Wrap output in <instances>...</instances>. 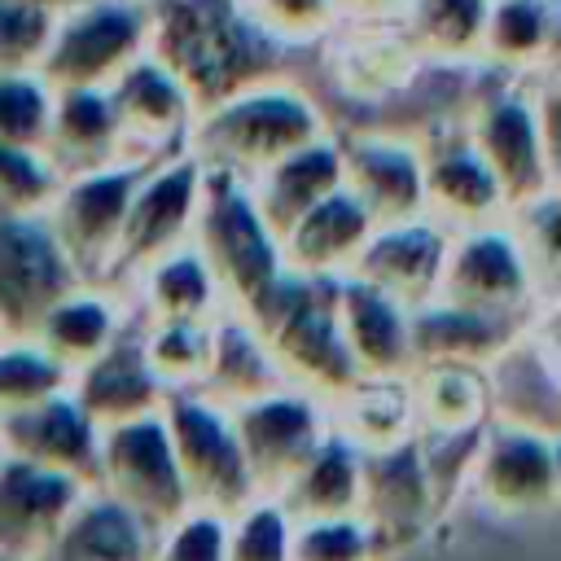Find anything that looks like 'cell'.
Instances as JSON below:
<instances>
[{
    "instance_id": "cell-1",
    "label": "cell",
    "mask_w": 561,
    "mask_h": 561,
    "mask_svg": "<svg viewBox=\"0 0 561 561\" xmlns=\"http://www.w3.org/2000/svg\"><path fill=\"white\" fill-rule=\"evenodd\" d=\"M145 53L180 79L197 114L259 79L289 75V53L259 31L241 0H145Z\"/></svg>"
},
{
    "instance_id": "cell-2",
    "label": "cell",
    "mask_w": 561,
    "mask_h": 561,
    "mask_svg": "<svg viewBox=\"0 0 561 561\" xmlns=\"http://www.w3.org/2000/svg\"><path fill=\"white\" fill-rule=\"evenodd\" d=\"M552 70L500 75L473 66L460 123L469 145L500 180L508 206L557 188V123H552Z\"/></svg>"
},
{
    "instance_id": "cell-3",
    "label": "cell",
    "mask_w": 561,
    "mask_h": 561,
    "mask_svg": "<svg viewBox=\"0 0 561 561\" xmlns=\"http://www.w3.org/2000/svg\"><path fill=\"white\" fill-rule=\"evenodd\" d=\"M324 131H333V123L316 92L294 75H272L202 110L184 136V149L202 167L254 180L263 167Z\"/></svg>"
},
{
    "instance_id": "cell-4",
    "label": "cell",
    "mask_w": 561,
    "mask_h": 561,
    "mask_svg": "<svg viewBox=\"0 0 561 561\" xmlns=\"http://www.w3.org/2000/svg\"><path fill=\"white\" fill-rule=\"evenodd\" d=\"M245 316L263 329L289 386H302L333 403L359 381L333 311V280H307L280 272V280Z\"/></svg>"
},
{
    "instance_id": "cell-5",
    "label": "cell",
    "mask_w": 561,
    "mask_h": 561,
    "mask_svg": "<svg viewBox=\"0 0 561 561\" xmlns=\"http://www.w3.org/2000/svg\"><path fill=\"white\" fill-rule=\"evenodd\" d=\"M202 259L210 263L219 294L228 307L250 311L285 272L280 259V232L267 224V215L254 202V188L245 175L206 167L193 237Z\"/></svg>"
},
{
    "instance_id": "cell-6",
    "label": "cell",
    "mask_w": 561,
    "mask_h": 561,
    "mask_svg": "<svg viewBox=\"0 0 561 561\" xmlns=\"http://www.w3.org/2000/svg\"><path fill=\"white\" fill-rule=\"evenodd\" d=\"M438 298L473 307V311H491V316L517 320V324L530 320L535 311L557 307V298H548L539 289V276L526 263L504 215L486 219V224L451 228L443 276H438Z\"/></svg>"
},
{
    "instance_id": "cell-7",
    "label": "cell",
    "mask_w": 561,
    "mask_h": 561,
    "mask_svg": "<svg viewBox=\"0 0 561 561\" xmlns=\"http://www.w3.org/2000/svg\"><path fill=\"white\" fill-rule=\"evenodd\" d=\"M465 495H473L495 517H548L561 500L557 430L491 416L478 434Z\"/></svg>"
},
{
    "instance_id": "cell-8",
    "label": "cell",
    "mask_w": 561,
    "mask_h": 561,
    "mask_svg": "<svg viewBox=\"0 0 561 561\" xmlns=\"http://www.w3.org/2000/svg\"><path fill=\"white\" fill-rule=\"evenodd\" d=\"M158 412L167 421L171 451L193 504L232 513L254 495V478L245 469V451L228 403L210 399L206 390H171Z\"/></svg>"
},
{
    "instance_id": "cell-9",
    "label": "cell",
    "mask_w": 561,
    "mask_h": 561,
    "mask_svg": "<svg viewBox=\"0 0 561 561\" xmlns=\"http://www.w3.org/2000/svg\"><path fill=\"white\" fill-rule=\"evenodd\" d=\"M145 0H79L53 22L35 75L61 88H105L123 66L145 53Z\"/></svg>"
},
{
    "instance_id": "cell-10",
    "label": "cell",
    "mask_w": 561,
    "mask_h": 561,
    "mask_svg": "<svg viewBox=\"0 0 561 561\" xmlns=\"http://www.w3.org/2000/svg\"><path fill=\"white\" fill-rule=\"evenodd\" d=\"M202 184H206V167L188 153L175 149L167 158H153L127 202V219L114 245V263L105 280H127L136 267H145L149 259H158L171 245H184L193 237V219H197V202H202Z\"/></svg>"
},
{
    "instance_id": "cell-11",
    "label": "cell",
    "mask_w": 561,
    "mask_h": 561,
    "mask_svg": "<svg viewBox=\"0 0 561 561\" xmlns=\"http://www.w3.org/2000/svg\"><path fill=\"white\" fill-rule=\"evenodd\" d=\"M92 486L118 495L123 504H131L153 526H167L171 517H180L193 504L188 486L180 478L162 412H145V416H131V421L101 430Z\"/></svg>"
},
{
    "instance_id": "cell-12",
    "label": "cell",
    "mask_w": 561,
    "mask_h": 561,
    "mask_svg": "<svg viewBox=\"0 0 561 561\" xmlns=\"http://www.w3.org/2000/svg\"><path fill=\"white\" fill-rule=\"evenodd\" d=\"M145 167L149 162H140V158H118L96 171L61 175L53 202L44 206L53 232L61 237V245L75 259V267L83 272V280L110 276L114 245H118V232L127 219V202H131V188Z\"/></svg>"
},
{
    "instance_id": "cell-13",
    "label": "cell",
    "mask_w": 561,
    "mask_h": 561,
    "mask_svg": "<svg viewBox=\"0 0 561 561\" xmlns=\"http://www.w3.org/2000/svg\"><path fill=\"white\" fill-rule=\"evenodd\" d=\"M79 280L83 272L66 254L44 210L0 215V329L9 337H26L48 302Z\"/></svg>"
},
{
    "instance_id": "cell-14",
    "label": "cell",
    "mask_w": 561,
    "mask_h": 561,
    "mask_svg": "<svg viewBox=\"0 0 561 561\" xmlns=\"http://www.w3.org/2000/svg\"><path fill=\"white\" fill-rule=\"evenodd\" d=\"M232 421H237V438H241L254 491H272V495L333 434L329 399H320L302 386H289V381L259 399L237 403Z\"/></svg>"
},
{
    "instance_id": "cell-15",
    "label": "cell",
    "mask_w": 561,
    "mask_h": 561,
    "mask_svg": "<svg viewBox=\"0 0 561 561\" xmlns=\"http://www.w3.org/2000/svg\"><path fill=\"white\" fill-rule=\"evenodd\" d=\"M421 145V193H425V215H434L447 228H469L500 219L508 210V197L482 153L469 145L460 110L438 114L421 123L416 131Z\"/></svg>"
},
{
    "instance_id": "cell-16",
    "label": "cell",
    "mask_w": 561,
    "mask_h": 561,
    "mask_svg": "<svg viewBox=\"0 0 561 561\" xmlns=\"http://www.w3.org/2000/svg\"><path fill=\"white\" fill-rule=\"evenodd\" d=\"M486 408L495 421L561 425V368H557V307L535 311L486 364Z\"/></svg>"
},
{
    "instance_id": "cell-17",
    "label": "cell",
    "mask_w": 561,
    "mask_h": 561,
    "mask_svg": "<svg viewBox=\"0 0 561 561\" xmlns=\"http://www.w3.org/2000/svg\"><path fill=\"white\" fill-rule=\"evenodd\" d=\"M359 517L377 530L390 561L443 526L416 438L386 451H359Z\"/></svg>"
},
{
    "instance_id": "cell-18",
    "label": "cell",
    "mask_w": 561,
    "mask_h": 561,
    "mask_svg": "<svg viewBox=\"0 0 561 561\" xmlns=\"http://www.w3.org/2000/svg\"><path fill=\"white\" fill-rule=\"evenodd\" d=\"M337 149H342V184L373 215V224H390L425 210L421 145L412 131L351 127V131H337Z\"/></svg>"
},
{
    "instance_id": "cell-19",
    "label": "cell",
    "mask_w": 561,
    "mask_h": 561,
    "mask_svg": "<svg viewBox=\"0 0 561 561\" xmlns=\"http://www.w3.org/2000/svg\"><path fill=\"white\" fill-rule=\"evenodd\" d=\"M105 92H110L127 158L153 162V158L184 149V136H188L197 110H193L188 92L180 88V79L158 57L140 53L131 66H123L105 83Z\"/></svg>"
},
{
    "instance_id": "cell-20",
    "label": "cell",
    "mask_w": 561,
    "mask_h": 561,
    "mask_svg": "<svg viewBox=\"0 0 561 561\" xmlns=\"http://www.w3.org/2000/svg\"><path fill=\"white\" fill-rule=\"evenodd\" d=\"M92 482L0 451V552L39 561Z\"/></svg>"
},
{
    "instance_id": "cell-21",
    "label": "cell",
    "mask_w": 561,
    "mask_h": 561,
    "mask_svg": "<svg viewBox=\"0 0 561 561\" xmlns=\"http://www.w3.org/2000/svg\"><path fill=\"white\" fill-rule=\"evenodd\" d=\"M333 311L359 377H408L416 368L408 302L346 272L333 280Z\"/></svg>"
},
{
    "instance_id": "cell-22",
    "label": "cell",
    "mask_w": 561,
    "mask_h": 561,
    "mask_svg": "<svg viewBox=\"0 0 561 561\" xmlns=\"http://www.w3.org/2000/svg\"><path fill=\"white\" fill-rule=\"evenodd\" d=\"M447 241H451V228L438 224L425 210L408 215V219H390V224L373 228V237L364 241V250H359L351 272L373 280L377 289L394 294L399 302L421 307V302H430L438 294Z\"/></svg>"
},
{
    "instance_id": "cell-23",
    "label": "cell",
    "mask_w": 561,
    "mask_h": 561,
    "mask_svg": "<svg viewBox=\"0 0 561 561\" xmlns=\"http://www.w3.org/2000/svg\"><path fill=\"white\" fill-rule=\"evenodd\" d=\"M96 447H101V425L79 408V399L66 390L4 412L0 416V451L22 456L48 469H61L79 482H96Z\"/></svg>"
},
{
    "instance_id": "cell-24",
    "label": "cell",
    "mask_w": 561,
    "mask_h": 561,
    "mask_svg": "<svg viewBox=\"0 0 561 561\" xmlns=\"http://www.w3.org/2000/svg\"><path fill=\"white\" fill-rule=\"evenodd\" d=\"M131 324H136V311L118 280H79L61 298L48 302V311L35 320L31 337L66 373H75L79 364H88L105 346H114Z\"/></svg>"
},
{
    "instance_id": "cell-25",
    "label": "cell",
    "mask_w": 561,
    "mask_h": 561,
    "mask_svg": "<svg viewBox=\"0 0 561 561\" xmlns=\"http://www.w3.org/2000/svg\"><path fill=\"white\" fill-rule=\"evenodd\" d=\"M373 215L355 202V193L342 184L316 206H307L298 219L280 228V259L285 272L307 280H337L355 267L364 241L373 237Z\"/></svg>"
},
{
    "instance_id": "cell-26",
    "label": "cell",
    "mask_w": 561,
    "mask_h": 561,
    "mask_svg": "<svg viewBox=\"0 0 561 561\" xmlns=\"http://www.w3.org/2000/svg\"><path fill=\"white\" fill-rule=\"evenodd\" d=\"M158 526L118 495L88 486L39 561H153Z\"/></svg>"
},
{
    "instance_id": "cell-27",
    "label": "cell",
    "mask_w": 561,
    "mask_h": 561,
    "mask_svg": "<svg viewBox=\"0 0 561 561\" xmlns=\"http://www.w3.org/2000/svg\"><path fill=\"white\" fill-rule=\"evenodd\" d=\"M136 320H210L228 302L202 250L193 241L162 250L123 280Z\"/></svg>"
},
{
    "instance_id": "cell-28",
    "label": "cell",
    "mask_w": 561,
    "mask_h": 561,
    "mask_svg": "<svg viewBox=\"0 0 561 561\" xmlns=\"http://www.w3.org/2000/svg\"><path fill=\"white\" fill-rule=\"evenodd\" d=\"M70 394L79 399V408L101 430L131 421V416H145V412H158L167 399V390L158 386V377L149 373V364L140 355L136 324L114 346H105L96 359H88L70 373Z\"/></svg>"
},
{
    "instance_id": "cell-29",
    "label": "cell",
    "mask_w": 561,
    "mask_h": 561,
    "mask_svg": "<svg viewBox=\"0 0 561 561\" xmlns=\"http://www.w3.org/2000/svg\"><path fill=\"white\" fill-rule=\"evenodd\" d=\"M44 158L53 162L57 175L96 171L105 162L127 158L123 131H118V118H114V105H110L105 88H61V92H53Z\"/></svg>"
},
{
    "instance_id": "cell-30",
    "label": "cell",
    "mask_w": 561,
    "mask_h": 561,
    "mask_svg": "<svg viewBox=\"0 0 561 561\" xmlns=\"http://www.w3.org/2000/svg\"><path fill=\"white\" fill-rule=\"evenodd\" d=\"M276 386H285V373H280L263 329L245 311L224 307L210 320V359H206L202 390L210 399L237 408V403L259 399V394H267Z\"/></svg>"
},
{
    "instance_id": "cell-31",
    "label": "cell",
    "mask_w": 561,
    "mask_h": 561,
    "mask_svg": "<svg viewBox=\"0 0 561 561\" xmlns=\"http://www.w3.org/2000/svg\"><path fill=\"white\" fill-rule=\"evenodd\" d=\"M526 324V320H522ZM517 320H500L491 311H473L447 298H430L412 307V355L416 364H469L482 368L517 329Z\"/></svg>"
},
{
    "instance_id": "cell-32",
    "label": "cell",
    "mask_w": 561,
    "mask_h": 561,
    "mask_svg": "<svg viewBox=\"0 0 561 561\" xmlns=\"http://www.w3.org/2000/svg\"><path fill=\"white\" fill-rule=\"evenodd\" d=\"M254 202L267 215V224L280 232L289 219H298L307 206H316L320 197H329L333 188H342V149H337V131H324L298 149H289L285 158H276L272 167H263L254 180Z\"/></svg>"
},
{
    "instance_id": "cell-33",
    "label": "cell",
    "mask_w": 561,
    "mask_h": 561,
    "mask_svg": "<svg viewBox=\"0 0 561 561\" xmlns=\"http://www.w3.org/2000/svg\"><path fill=\"white\" fill-rule=\"evenodd\" d=\"M557 53V0H486L478 66L500 75L552 70Z\"/></svg>"
},
{
    "instance_id": "cell-34",
    "label": "cell",
    "mask_w": 561,
    "mask_h": 561,
    "mask_svg": "<svg viewBox=\"0 0 561 561\" xmlns=\"http://www.w3.org/2000/svg\"><path fill=\"white\" fill-rule=\"evenodd\" d=\"M416 434H469L491 421L486 377L469 364H416L408 377Z\"/></svg>"
},
{
    "instance_id": "cell-35",
    "label": "cell",
    "mask_w": 561,
    "mask_h": 561,
    "mask_svg": "<svg viewBox=\"0 0 561 561\" xmlns=\"http://www.w3.org/2000/svg\"><path fill=\"white\" fill-rule=\"evenodd\" d=\"M329 416L333 434L346 438L355 451H386L416 434L403 377H359L346 394L329 403Z\"/></svg>"
},
{
    "instance_id": "cell-36",
    "label": "cell",
    "mask_w": 561,
    "mask_h": 561,
    "mask_svg": "<svg viewBox=\"0 0 561 561\" xmlns=\"http://www.w3.org/2000/svg\"><path fill=\"white\" fill-rule=\"evenodd\" d=\"M394 22L421 61L478 66L486 0H403Z\"/></svg>"
},
{
    "instance_id": "cell-37",
    "label": "cell",
    "mask_w": 561,
    "mask_h": 561,
    "mask_svg": "<svg viewBox=\"0 0 561 561\" xmlns=\"http://www.w3.org/2000/svg\"><path fill=\"white\" fill-rule=\"evenodd\" d=\"M280 504L302 522V517H337V513H359V451L329 434L285 482H280Z\"/></svg>"
},
{
    "instance_id": "cell-38",
    "label": "cell",
    "mask_w": 561,
    "mask_h": 561,
    "mask_svg": "<svg viewBox=\"0 0 561 561\" xmlns=\"http://www.w3.org/2000/svg\"><path fill=\"white\" fill-rule=\"evenodd\" d=\"M210 320H136L140 355L167 394L202 390L210 359Z\"/></svg>"
},
{
    "instance_id": "cell-39",
    "label": "cell",
    "mask_w": 561,
    "mask_h": 561,
    "mask_svg": "<svg viewBox=\"0 0 561 561\" xmlns=\"http://www.w3.org/2000/svg\"><path fill=\"white\" fill-rule=\"evenodd\" d=\"M294 513L272 491H254L228 513V561H289Z\"/></svg>"
},
{
    "instance_id": "cell-40",
    "label": "cell",
    "mask_w": 561,
    "mask_h": 561,
    "mask_svg": "<svg viewBox=\"0 0 561 561\" xmlns=\"http://www.w3.org/2000/svg\"><path fill=\"white\" fill-rule=\"evenodd\" d=\"M66 386H70V373L31 333L0 342V416L31 408V403H39Z\"/></svg>"
},
{
    "instance_id": "cell-41",
    "label": "cell",
    "mask_w": 561,
    "mask_h": 561,
    "mask_svg": "<svg viewBox=\"0 0 561 561\" xmlns=\"http://www.w3.org/2000/svg\"><path fill=\"white\" fill-rule=\"evenodd\" d=\"M289 561H390L377 530L359 513L337 517H294Z\"/></svg>"
},
{
    "instance_id": "cell-42",
    "label": "cell",
    "mask_w": 561,
    "mask_h": 561,
    "mask_svg": "<svg viewBox=\"0 0 561 561\" xmlns=\"http://www.w3.org/2000/svg\"><path fill=\"white\" fill-rule=\"evenodd\" d=\"M504 224L513 228L526 263L539 276V289L557 298V272H561V193H539L504 210Z\"/></svg>"
},
{
    "instance_id": "cell-43",
    "label": "cell",
    "mask_w": 561,
    "mask_h": 561,
    "mask_svg": "<svg viewBox=\"0 0 561 561\" xmlns=\"http://www.w3.org/2000/svg\"><path fill=\"white\" fill-rule=\"evenodd\" d=\"M241 4L259 22V31L276 39L285 53L324 44L342 26L337 0H241Z\"/></svg>"
},
{
    "instance_id": "cell-44",
    "label": "cell",
    "mask_w": 561,
    "mask_h": 561,
    "mask_svg": "<svg viewBox=\"0 0 561 561\" xmlns=\"http://www.w3.org/2000/svg\"><path fill=\"white\" fill-rule=\"evenodd\" d=\"M53 88L35 70H0V140L44 149Z\"/></svg>"
},
{
    "instance_id": "cell-45",
    "label": "cell",
    "mask_w": 561,
    "mask_h": 561,
    "mask_svg": "<svg viewBox=\"0 0 561 561\" xmlns=\"http://www.w3.org/2000/svg\"><path fill=\"white\" fill-rule=\"evenodd\" d=\"M153 561H228V513L188 504L180 517L158 526Z\"/></svg>"
},
{
    "instance_id": "cell-46",
    "label": "cell",
    "mask_w": 561,
    "mask_h": 561,
    "mask_svg": "<svg viewBox=\"0 0 561 561\" xmlns=\"http://www.w3.org/2000/svg\"><path fill=\"white\" fill-rule=\"evenodd\" d=\"M61 175L44 158V149H22L0 140V215L9 210H44L57 193Z\"/></svg>"
},
{
    "instance_id": "cell-47",
    "label": "cell",
    "mask_w": 561,
    "mask_h": 561,
    "mask_svg": "<svg viewBox=\"0 0 561 561\" xmlns=\"http://www.w3.org/2000/svg\"><path fill=\"white\" fill-rule=\"evenodd\" d=\"M53 13L22 4V0H0V70H35L48 35H53Z\"/></svg>"
},
{
    "instance_id": "cell-48",
    "label": "cell",
    "mask_w": 561,
    "mask_h": 561,
    "mask_svg": "<svg viewBox=\"0 0 561 561\" xmlns=\"http://www.w3.org/2000/svg\"><path fill=\"white\" fill-rule=\"evenodd\" d=\"M403 0H337L342 22H394Z\"/></svg>"
},
{
    "instance_id": "cell-49",
    "label": "cell",
    "mask_w": 561,
    "mask_h": 561,
    "mask_svg": "<svg viewBox=\"0 0 561 561\" xmlns=\"http://www.w3.org/2000/svg\"><path fill=\"white\" fill-rule=\"evenodd\" d=\"M22 4H35V9H44V13H53V18H61L66 9H75L79 0H22Z\"/></svg>"
},
{
    "instance_id": "cell-50",
    "label": "cell",
    "mask_w": 561,
    "mask_h": 561,
    "mask_svg": "<svg viewBox=\"0 0 561 561\" xmlns=\"http://www.w3.org/2000/svg\"><path fill=\"white\" fill-rule=\"evenodd\" d=\"M0 561H22V557H13V552H0Z\"/></svg>"
},
{
    "instance_id": "cell-51",
    "label": "cell",
    "mask_w": 561,
    "mask_h": 561,
    "mask_svg": "<svg viewBox=\"0 0 561 561\" xmlns=\"http://www.w3.org/2000/svg\"><path fill=\"white\" fill-rule=\"evenodd\" d=\"M4 337H9V333H4V329H0V342H4Z\"/></svg>"
}]
</instances>
